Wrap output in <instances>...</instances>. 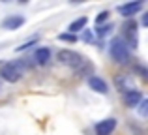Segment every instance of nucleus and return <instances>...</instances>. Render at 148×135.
I'll list each match as a JSON object with an SVG mask.
<instances>
[{"instance_id":"obj_1","label":"nucleus","mask_w":148,"mask_h":135,"mask_svg":"<svg viewBox=\"0 0 148 135\" xmlns=\"http://www.w3.org/2000/svg\"><path fill=\"white\" fill-rule=\"evenodd\" d=\"M111 56H112V60L118 62V64H127V60H130V49H127V43L122 38H114V40H112Z\"/></svg>"},{"instance_id":"obj_2","label":"nucleus","mask_w":148,"mask_h":135,"mask_svg":"<svg viewBox=\"0 0 148 135\" xmlns=\"http://www.w3.org/2000/svg\"><path fill=\"white\" fill-rule=\"evenodd\" d=\"M58 60H60L64 66H69L73 69H79V68L84 66V58L79 53L71 51V49H62V51H58Z\"/></svg>"},{"instance_id":"obj_3","label":"nucleus","mask_w":148,"mask_h":135,"mask_svg":"<svg viewBox=\"0 0 148 135\" xmlns=\"http://www.w3.org/2000/svg\"><path fill=\"white\" fill-rule=\"evenodd\" d=\"M21 73L23 71L17 68V64H15V62L6 64V66H2V69H0V75H2L8 83H17V81L21 79Z\"/></svg>"},{"instance_id":"obj_4","label":"nucleus","mask_w":148,"mask_h":135,"mask_svg":"<svg viewBox=\"0 0 148 135\" xmlns=\"http://www.w3.org/2000/svg\"><path fill=\"white\" fill-rule=\"evenodd\" d=\"M116 10H118V13L122 15V17H133L135 13H139V11L143 10V2H130V4H122V6H118Z\"/></svg>"},{"instance_id":"obj_5","label":"nucleus","mask_w":148,"mask_h":135,"mask_svg":"<svg viewBox=\"0 0 148 135\" xmlns=\"http://www.w3.org/2000/svg\"><path fill=\"white\" fill-rule=\"evenodd\" d=\"M116 130V120L114 118H107V120L96 124V135H111Z\"/></svg>"},{"instance_id":"obj_6","label":"nucleus","mask_w":148,"mask_h":135,"mask_svg":"<svg viewBox=\"0 0 148 135\" xmlns=\"http://www.w3.org/2000/svg\"><path fill=\"white\" fill-rule=\"evenodd\" d=\"M116 86L120 88L122 92H131V90H135V83H133V77H130V75H118L116 77Z\"/></svg>"},{"instance_id":"obj_7","label":"nucleus","mask_w":148,"mask_h":135,"mask_svg":"<svg viewBox=\"0 0 148 135\" xmlns=\"http://www.w3.org/2000/svg\"><path fill=\"white\" fill-rule=\"evenodd\" d=\"M88 84H90L92 90L99 92V94H107V83H105L101 77H96V75H90L88 77Z\"/></svg>"},{"instance_id":"obj_8","label":"nucleus","mask_w":148,"mask_h":135,"mask_svg":"<svg viewBox=\"0 0 148 135\" xmlns=\"http://www.w3.org/2000/svg\"><path fill=\"white\" fill-rule=\"evenodd\" d=\"M23 25H25V17H21V15H13V17H8L2 21V26L6 30H15Z\"/></svg>"},{"instance_id":"obj_9","label":"nucleus","mask_w":148,"mask_h":135,"mask_svg":"<svg viewBox=\"0 0 148 135\" xmlns=\"http://www.w3.org/2000/svg\"><path fill=\"white\" fill-rule=\"evenodd\" d=\"M141 99H143V94L139 90H131V92H127V94L124 96V103H126L127 107H137Z\"/></svg>"},{"instance_id":"obj_10","label":"nucleus","mask_w":148,"mask_h":135,"mask_svg":"<svg viewBox=\"0 0 148 135\" xmlns=\"http://www.w3.org/2000/svg\"><path fill=\"white\" fill-rule=\"evenodd\" d=\"M49 58H51V51L47 47H40L36 53H34V60H36L38 64H43L45 66V64L49 62Z\"/></svg>"},{"instance_id":"obj_11","label":"nucleus","mask_w":148,"mask_h":135,"mask_svg":"<svg viewBox=\"0 0 148 135\" xmlns=\"http://www.w3.org/2000/svg\"><path fill=\"white\" fill-rule=\"evenodd\" d=\"M86 21H88L86 17H81V19H77V21H73L71 25H69V34H75V32H79V30H83L84 26H86Z\"/></svg>"},{"instance_id":"obj_12","label":"nucleus","mask_w":148,"mask_h":135,"mask_svg":"<svg viewBox=\"0 0 148 135\" xmlns=\"http://www.w3.org/2000/svg\"><path fill=\"white\" fill-rule=\"evenodd\" d=\"M135 28H137V25H135V23H127V25H126V34L130 36V43L133 45V47H137V40H135Z\"/></svg>"},{"instance_id":"obj_13","label":"nucleus","mask_w":148,"mask_h":135,"mask_svg":"<svg viewBox=\"0 0 148 135\" xmlns=\"http://www.w3.org/2000/svg\"><path fill=\"white\" fill-rule=\"evenodd\" d=\"M146 113H148V99L143 98L141 101H139V114H141V116H146Z\"/></svg>"},{"instance_id":"obj_14","label":"nucleus","mask_w":148,"mask_h":135,"mask_svg":"<svg viewBox=\"0 0 148 135\" xmlns=\"http://www.w3.org/2000/svg\"><path fill=\"white\" fill-rule=\"evenodd\" d=\"M58 40L69 41V43H75V41H77V36H75V34H60V36H58Z\"/></svg>"},{"instance_id":"obj_15","label":"nucleus","mask_w":148,"mask_h":135,"mask_svg":"<svg viewBox=\"0 0 148 135\" xmlns=\"http://www.w3.org/2000/svg\"><path fill=\"white\" fill-rule=\"evenodd\" d=\"M111 28H112V26H111V25H107V26H103V28H98V36H99V38H103V36H107V34H109V32H111Z\"/></svg>"},{"instance_id":"obj_16","label":"nucleus","mask_w":148,"mask_h":135,"mask_svg":"<svg viewBox=\"0 0 148 135\" xmlns=\"http://www.w3.org/2000/svg\"><path fill=\"white\" fill-rule=\"evenodd\" d=\"M107 19H109V13H107V11H103V13H99V15H98L96 23H98V25H101V23H105Z\"/></svg>"},{"instance_id":"obj_17","label":"nucleus","mask_w":148,"mask_h":135,"mask_svg":"<svg viewBox=\"0 0 148 135\" xmlns=\"http://www.w3.org/2000/svg\"><path fill=\"white\" fill-rule=\"evenodd\" d=\"M32 45H36V40H32V41H26V43H25V45H21V47H19L17 51H25V49L32 47Z\"/></svg>"},{"instance_id":"obj_18","label":"nucleus","mask_w":148,"mask_h":135,"mask_svg":"<svg viewBox=\"0 0 148 135\" xmlns=\"http://www.w3.org/2000/svg\"><path fill=\"white\" fill-rule=\"evenodd\" d=\"M83 38H84V41H90V40H92V34H90V32H84Z\"/></svg>"}]
</instances>
